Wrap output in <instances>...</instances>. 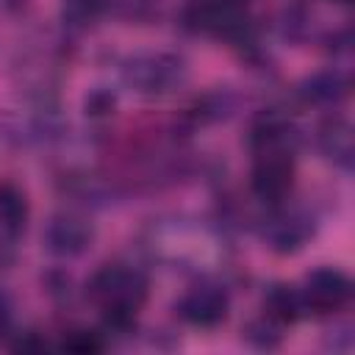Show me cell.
Here are the masks:
<instances>
[{
    "label": "cell",
    "mask_w": 355,
    "mask_h": 355,
    "mask_svg": "<svg viewBox=\"0 0 355 355\" xmlns=\"http://www.w3.org/2000/svg\"><path fill=\"white\" fill-rule=\"evenodd\" d=\"M227 305H230V302H227L225 288H219V286H214V283H200V286L189 288V291L180 297L178 313H180L186 322L197 324V327H214V324L225 322Z\"/></svg>",
    "instance_id": "obj_5"
},
{
    "label": "cell",
    "mask_w": 355,
    "mask_h": 355,
    "mask_svg": "<svg viewBox=\"0 0 355 355\" xmlns=\"http://www.w3.org/2000/svg\"><path fill=\"white\" fill-rule=\"evenodd\" d=\"M252 191L261 200L277 202L291 191L294 183V158L283 144H266L258 147V158L250 175Z\"/></svg>",
    "instance_id": "obj_3"
},
{
    "label": "cell",
    "mask_w": 355,
    "mask_h": 355,
    "mask_svg": "<svg viewBox=\"0 0 355 355\" xmlns=\"http://www.w3.org/2000/svg\"><path fill=\"white\" fill-rule=\"evenodd\" d=\"M105 344L100 338V333L94 330H69L64 338V349L78 352V355H89V352H100Z\"/></svg>",
    "instance_id": "obj_13"
},
{
    "label": "cell",
    "mask_w": 355,
    "mask_h": 355,
    "mask_svg": "<svg viewBox=\"0 0 355 355\" xmlns=\"http://www.w3.org/2000/svg\"><path fill=\"white\" fill-rule=\"evenodd\" d=\"M319 147H322V153H324L330 161H336L338 166L349 169V166H352V153H355L349 122L341 119V116L324 122L322 130H319Z\"/></svg>",
    "instance_id": "obj_8"
},
{
    "label": "cell",
    "mask_w": 355,
    "mask_h": 355,
    "mask_svg": "<svg viewBox=\"0 0 355 355\" xmlns=\"http://www.w3.org/2000/svg\"><path fill=\"white\" fill-rule=\"evenodd\" d=\"M352 294V283L341 269L333 266H319L305 277V286L300 288L302 305L316 311V313H330L347 305Z\"/></svg>",
    "instance_id": "obj_4"
},
{
    "label": "cell",
    "mask_w": 355,
    "mask_h": 355,
    "mask_svg": "<svg viewBox=\"0 0 355 355\" xmlns=\"http://www.w3.org/2000/svg\"><path fill=\"white\" fill-rule=\"evenodd\" d=\"M125 80L139 94H169L186 80L183 58L172 53H136L125 64Z\"/></svg>",
    "instance_id": "obj_2"
},
{
    "label": "cell",
    "mask_w": 355,
    "mask_h": 355,
    "mask_svg": "<svg viewBox=\"0 0 355 355\" xmlns=\"http://www.w3.org/2000/svg\"><path fill=\"white\" fill-rule=\"evenodd\" d=\"M338 3H349V0H338Z\"/></svg>",
    "instance_id": "obj_15"
},
{
    "label": "cell",
    "mask_w": 355,
    "mask_h": 355,
    "mask_svg": "<svg viewBox=\"0 0 355 355\" xmlns=\"http://www.w3.org/2000/svg\"><path fill=\"white\" fill-rule=\"evenodd\" d=\"M28 197L25 191L11 183V180H0V227L8 236H19L28 225Z\"/></svg>",
    "instance_id": "obj_9"
},
{
    "label": "cell",
    "mask_w": 355,
    "mask_h": 355,
    "mask_svg": "<svg viewBox=\"0 0 355 355\" xmlns=\"http://www.w3.org/2000/svg\"><path fill=\"white\" fill-rule=\"evenodd\" d=\"M305 236H308V227L297 216H280L269 227V241H272V247L277 252H294V250H300L302 241H305Z\"/></svg>",
    "instance_id": "obj_12"
},
{
    "label": "cell",
    "mask_w": 355,
    "mask_h": 355,
    "mask_svg": "<svg viewBox=\"0 0 355 355\" xmlns=\"http://www.w3.org/2000/svg\"><path fill=\"white\" fill-rule=\"evenodd\" d=\"M302 94L311 103H336L347 94V78L341 72H319L302 83Z\"/></svg>",
    "instance_id": "obj_11"
},
{
    "label": "cell",
    "mask_w": 355,
    "mask_h": 355,
    "mask_svg": "<svg viewBox=\"0 0 355 355\" xmlns=\"http://www.w3.org/2000/svg\"><path fill=\"white\" fill-rule=\"evenodd\" d=\"M89 297L105 311L108 324L125 327L147 300V277L125 263H105L89 280Z\"/></svg>",
    "instance_id": "obj_1"
},
{
    "label": "cell",
    "mask_w": 355,
    "mask_h": 355,
    "mask_svg": "<svg viewBox=\"0 0 355 355\" xmlns=\"http://www.w3.org/2000/svg\"><path fill=\"white\" fill-rule=\"evenodd\" d=\"M191 25L197 31H208V33H216V36H241L244 28H247V19H244V11L233 3V0H200L194 8H191Z\"/></svg>",
    "instance_id": "obj_6"
},
{
    "label": "cell",
    "mask_w": 355,
    "mask_h": 355,
    "mask_svg": "<svg viewBox=\"0 0 355 355\" xmlns=\"http://www.w3.org/2000/svg\"><path fill=\"white\" fill-rule=\"evenodd\" d=\"M92 225L80 216L72 214H58L50 219L47 230H44V244L47 250L58 252V255H78L92 244Z\"/></svg>",
    "instance_id": "obj_7"
},
{
    "label": "cell",
    "mask_w": 355,
    "mask_h": 355,
    "mask_svg": "<svg viewBox=\"0 0 355 355\" xmlns=\"http://www.w3.org/2000/svg\"><path fill=\"white\" fill-rule=\"evenodd\" d=\"M8 316H11V313H8V300H6V294L0 291V333H3L6 324H8Z\"/></svg>",
    "instance_id": "obj_14"
},
{
    "label": "cell",
    "mask_w": 355,
    "mask_h": 355,
    "mask_svg": "<svg viewBox=\"0 0 355 355\" xmlns=\"http://www.w3.org/2000/svg\"><path fill=\"white\" fill-rule=\"evenodd\" d=\"M263 308H266V316H269V319L283 322V324H286V322H297L300 313L305 311L300 291H297L294 286H283V283L269 288V294H266V300H263Z\"/></svg>",
    "instance_id": "obj_10"
}]
</instances>
